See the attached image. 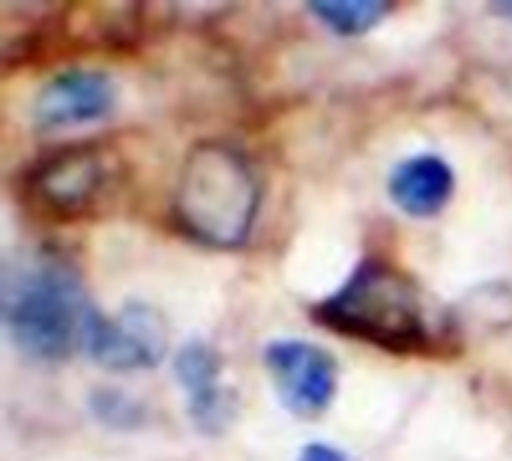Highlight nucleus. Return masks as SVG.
Listing matches in <instances>:
<instances>
[{
  "instance_id": "7ed1b4c3",
  "label": "nucleus",
  "mask_w": 512,
  "mask_h": 461,
  "mask_svg": "<svg viewBox=\"0 0 512 461\" xmlns=\"http://www.w3.org/2000/svg\"><path fill=\"white\" fill-rule=\"evenodd\" d=\"M315 321L393 354H432L438 339L420 288L387 261H363L351 279L312 309Z\"/></svg>"
},
{
  "instance_id": "9d476101",
  "label": "nucleus",
  "mask_w": 512,
  "mask_h": 461,
  "mask_svg": "<svg viewBox=\"0 0 512 461\" xmlns=\"http://www.w3.org/2000/svg\"><path fill=\"white\" fill-rule=\"evenodd\" d=\"M390 3L378 0H327V3H309V12L321 18L324 27H330L339 36H360L372 30L381 18L390 15Z\"/></svg>"
},
{
  "instance_id": "20e7f679",
  "label": "nucleus",
  "mask_w": 512,
  "mask_h": 461,
  "mask_svg": "<svg viewBox=\"0 0 512 461\" xmlns=\"http://www.w3.org/2000/svg\"><path fill=\"white\" fill-rule=\"evenodd\" d=\"M111 159L105 147L78 141L63 144L36 159L21 174L24 204L42 219L72 222L90 216L111 183Z\"/></svg>"
},
{
  "instance_id": "9b49d317",
  "label": "nucleus",
  "mask_w": 512,
  "mask_h": 461,
  "mask_svg": "<svg viewBox=\"0 0 512 461\" xmlns=\"http://www.w3.org/2000/svg\"><path fill=\"white\" fill-rule=\"evenodd\" d=\"M465 318L489 330H507L512 324V291L507 285H483L465 300Z\"/></svg>"
},
{
  "instance_id": "1a4fd4ad",
  "label": "nucleus",
  "mask_w": 512,
  "mask_h": 461,
  "mask_svg": "<svg viewBox=\"0 0 512 461\" xmlns=\"http://www.w3.org/2000/svg\"><path fill=\"white\" fill-rule=\"evenodd\" d=\"M453 189H456L453 168L441 156H432V153L399 162L387 183L393 204L402 213L417 216V219H429L441 213L450 204Z\"/></svg>"
},
{
  "instance_id": "4468645a",
  "label": "nucleus",
  "mask_w": 512,
  "mask_h": 461,
  "mask_svg": "<svg viewBox=\"0 0 512 461\" xmlns=\"http://www.w3.org/2000/svg\"><path fill=\"white\" fill-rule=\"evenodd\" d=\"M495 12H501V15H507V18H512V3H504V6H495Z\"/></svg>"
},
{
  "instance_id": "f257e3e1",
  "label": "nucleus",
  "mask_w": 512,
  "mask_h": 461,
  "mask_svg": "<svg viewBox=\"0 0 512 461\" xmlns=\"http://www.w3.org/2000/svg\"><path fill=\"white\" fill-rule=\"evenodd\" d=\"M90 303L75 264L54 249H27L3 267V324L12 345L30 357L57 363L78 345Z\"/></svg>"
},
{
  "instance_id": "39448f33",
  "label": "nucleus",
  "mask_w": 512,
  "mask_h": 461,
  "mask_svg": "<svg viewBox=\"0 0 512 461\" xmlns=\"http://www.w3.org/2000/svg\"><path fill=\"white\" fill-rule=\"evenodd\" d=\"M168 327L159 312L147 306H126L117 318L90 312L84 330V351L108 372L150 369L165 357Z\"/></svg>"
},
{
  "instance_id": "6e6552de",
  "label": "nucleus",
  "mask_w": 512,
  "mask_h": 461,
  "mask_svg": "<svg viewBox=\"0 0 512 461\" xmlns=\"http://www.w3.org/2000/svg\"><path fill=\"white\" fill-rule=\"evenodd\" d=\"M174 375L186 393L192 423L207 435L222 432L234 417V393L222 381L219 354L201 339L186 342L174 357Z\"/></svg>"
},
{
  "instance_id": "ddd939ff",
  "label": "nucleus",
  "mask_w": 512,
  "mask_h": 461,
  "mask_svg": "<svg viewBox=\"0 0 512 461\" xmlns=\"http://www.w3.org/2000/svg\"><path fill=\"white\" fill-rule=\"evenodd\" d=\"M300 461H348V456L330 444H309V447H303Z\"/></svg>"
},
{
  "instance_id": "f8f14e48",
  "label": "nucleus",
  "mask_w": 512,
  "mask_h": 461,
  "mask_svg": "<svg viewBox=\"0 0 512 461\" xmlns=\"http://www.w3.org/2000/svg\"><path fill=\"white\" fill-rule=\"evenodd\" d=\"M93 411L108 423V426H123V429H129L138 417H141V411H138V405L135 402H129V396H123V393H99V396H93Z\"/></svg>"
},
{
  "instance_id": "0eeeda50",
  "label": "nucleus",
  "mask_w": 512,
  "mask_h": 461,
  "mask_svg": "<svg viewBox=\"0 0 512 461\" xmlns=\"http://www.w3.org/2000/svg\"><path fill=\"white\" fill-rule=\"evenodd\" d=\"M117 99L114 81L99 69H69L48 78L33 99V123L42 132H57L111 114Z\"/></svg>"
},
{
  "instance_id": "423d86ee",
  "label": "nucleus",
  "mask_w": 512,
  "mask_h": 461,
  "mask_svg": "<svg viewBox=\"0 0 512 461\" xmlns=\"http://www.w3.org/2000/svg\"><path fill=\"white\" fill-rule=\"evenodd\" d=\"M264 366L276 384L282 405L291 414L312 420L330 408L336 396L339 369L336 360L321 345L300 342V339L273 342L264 351Z\"/></svg>"
},
{
  "instance_id": "f03ea898",
  "label": "nucleus",
  "mask_w": 512,
  "mask_h": 461,
  "mask_svg": "<svg viewBox=\"0 0 512 461\" xmlns=\"http://www.w3.org/2000/svg\"><path fill=\"white\" fill-rule=\"evenodd\" d=\"M174 222L204 246H243L261 210V183L243 150L225 141L195 144L174 189Z\"/></svg>"
}]
</instances>
